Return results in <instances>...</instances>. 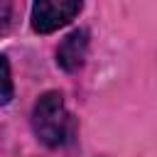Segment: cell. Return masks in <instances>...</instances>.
<instances>
[{"instance_id":"obj_4","label":"cell","mask_w":157,"mask_h":157,"mask_svg":"<svg viewBox=\"0 0 157 157\" xmlns=\"http://www.w3.org/2000/svg\"><path fill=\"white\" fill-rule=\"evenodd\" d=\"M0 66H2V103H7L12 98V76H10V61L7 56H0Z\"/></svg>"},{"instance_id":"obj_1","label":"cell","mask_w":157,"mask_h":157,"mask_svg":"<svg viewBox=\"0 0 157 157\" xmlns=\"http://www.w3.org/2000/svg\"><path fill=\"white\" fill-rule=\"evenodd\" d=\"M32 128H34V135L47 147H61L71 137V115L59 91H49L34 103Z\"/></svg>"},{"instance_id":"obj_2","label":"cell","mask_w":157,"mask_h":157,"mask_svg":"<svg viewBox=\"0 0 157 157\" xmlns=\"http://www.w3.org/2000/svg\"><path fill=\"white\" fill-rule=\"evenodd\" d=\"M81 2L76 0H37L32 5V29L39 34H49L64 25H69L78 12Z\"/></svg>"},{"instance_id":"obj_3","label":"cell","mask_w":157,"mask_h":157,"mask_svg":"<svg viewBox=\"0 0 157 157\" xmlns=\"http://www.w3.org/2000/svg\"><path fill=\"white\" fill-rule=\"evenodd\" d=\"M86 52H88V32L86 29H74L59 44V49H56V64L64 71H76V69L83 66Z\"/></svg>"}]
</instances>
